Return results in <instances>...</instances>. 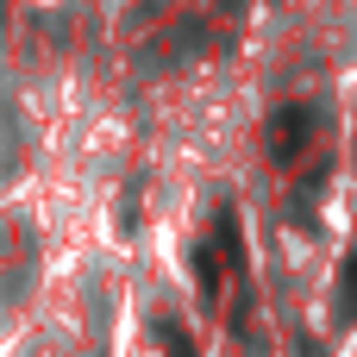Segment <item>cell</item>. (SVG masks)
Instances as JSON below:
<instances>
[{"label": "cell", "instance_id": "cell-1", "mask_svg": "<svg viewBox=\"0 0 357 357\" xmlns=\"http://www.w3.org/2000/svg\"><path fill=\"white\" fill-rule=\"evenodd\" d=\"M25 6H38V13H56V6H69V0H25Z\"/></svg>", "mask_w": 357, "mask_h": 357}]
</instances>
